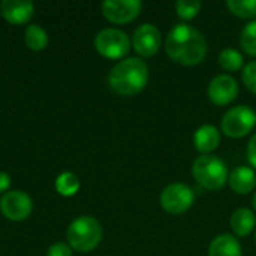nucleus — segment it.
Instances as JSON below:
<instances>
[{
    "instance_id": "1",
    "label": "nucleus",
    "mask_w": 256,
    "mask_h": 256,
    "mask_svg": "<svg viewBox=\"0 0 256 256\" xmlns=\"http://www.w3.org/2000/svg\"><path fill=\"white\" fill-rule=\"evenodd\" d=\"M165 50L174 62L184 66H195L207 54V40L198 28L189 24H177L166 36Z\"/></svg>"
},
{
    "instance_id": "2",
    "label": "nucleus",
    "mask_w": 256,
    "mask_h": 256,
    "mask_svg": "<svg viewBox=\"0 0 256 256\" xmlns=\"http://www.w3.org/2000/svg\"><path fill=\"white\" fill-rule=\"evenodd\" d=\"M148 81V68L144 60L129 57L118 62L108 75L110 87L122 96L140 93Z\"/></svg>"
},
{
    "instance_id": "3",
    "label": "nucleus",
    "mask_w": 256,
    "mask_h": 256,
    "mask_svg": "<svg viewBox=\"0 0 256 256\" xmlns=\"http://www.w3.org/2000/svg\"><path fill=\"white\" fill-rule=\"evenodd\" d=\"M192 176L200 186L208 190H218L224 188L230 177L226 164L213 154L200 156L192 165Z\"/></svg>"
},
{
    "instance_id": "4",
    "label": "nucleus",
    "mask_w": 256,
    "mask_h": 256,
    "mask_svg": "<svg viewBox=\"0 0 256 256\" xmlns=\"http://www.w3.org/2000/svg\"><path fill=\"white\" fill-rule=\"evenodd\" d=\"M102 240L100 224L90 216L75 219L68 228V242L78 252H90L99 246Z\"/></svg>"
},
{
    "instance_id": "5",
    "label": "nucleus",
    "mask_w": 256,
    "mask_h": 256,
    "mask_svg": "<svg viewBox=\"0 0 256 256\" xmlns=\"http://www.w3.org/2000/svg\"><path fill=\"white\" fill-rule=\"evenodd\" d=\"M96 51L106 58H123L130 48L129 36L118 28H104L94 39Z\"/></svg>"
},
{
    "instance_id": "6",
    "label": "nucleus",
    "mask_w": 256,
    "mask_h": 256,
    "mask_svg": "<svg viewBox=\"0 0 256 256\" xmlns=\"http://www.w3.org/2000/svg\"><path fill=\"white\" fill-rule=\"evenodd\" d=\"M256 124V114L248 105L228 110L222 118V132L230 138H243Z\"/></svg>"
},
{
    "instance_id": "7",
    "label": "nucleus",
    "mask_w": 256,
    "mask_h": 256,
    "mask_svg": "<svg viewBox=\"0 0 256 256\" xmlns=\"http://www.w3.org/2000/svg\"><path fill=\"white\" fill-rule=\"evenodd\" d=\"M195 201L194 190L183 183H172L160 194V206L170 214H182L188 212Z\"/></svg>"
},
{
    "instance_id": "8",
    "label": "nucleus",
    "mask_w": 256,
    "mask_h": 256,
    "mask_svg": "<svg viewBox=\"0 0 256 256\" xmlns=\"http://www.w3.org/2000/svg\"><path fill=\"white\" fill-rule=\"evenodd\" d=\"M0 210L6 219L24 220L30 216L33 210V202L26 192L10 190L6 192L0 200Z\"/></svg>"
},
{
    "instance_id": "9",
    "label": "nucleus",
    "mask_w": 256,
    "mask_h": 256,
    "mask_svg": "<svg viewBox=\"0 0 256 256\" xmlns=\"http://www.w3.org/2000/svg\"><path fill=\"white\" fill-rule=\"evenodd\" d=\"M141 8L142 3L140 0H105L102 3V14L111 22L126 24L140 15Z\"/></svg>"
},
{
    "instance_id": "10",
    "label": "nucleus",
    "mask_w": 256,
    "mask_h": 256,
    "mask_svg": "<svg viewBox=\"0 0 256 256\" xmlns=\"http://www.w3.org/2000/svg\"><path fill=\"white\" fill-rule=\"evenodd\" d=\"M160 30L153 24H142L140 26L132 36L134 50L141 57H152L160 48Z\"/></svg>"
},
{
    "instance_id": "11",
    "label": "nucleus",
    "mask_w": 256,
    "mask_h": 256,
    "mask_svg": "<svg viewBox=\"0 0 256 256\" xmlns=\"http://www.w3.org/2000/svg\"><path fill=\"white\" fill-rule=\"evenodd\" d=\"M208 99L219 106L231 104L238 94V84L231 75H218L208 84Z\"/></svg>"
},
{
    "instance_id": "12",
    "label": "nucleus",
    "mask_w": 256,
    "mask_h": 256,
    "mask_svg": "<svg viewBox=\"0 0 256 256\" xmlns=\"http://www.w3.org/2000/svg\"><path fill=\"white\" fill-rule=\"evenodd\" d=\"M0 9L4 20L10 24L27 22L34 12V6L30 0H3Z\"/></svg>"
},
{
    "instance_id": "13",
    "label": "nucleus",
    "mask_w": 256,
    "mask_h": 256,
    "mask_svg": "<svg viewBox=\"0 0 256 256\" xmlns=\"http://www.w3.org/2000/svg\"><path fill=\"white\" fill-rule=\"evenodd\" d=\"M195 148L202 153L208 154L210 152L216 150L220 144V132L213 124H202L194 135Z\"/></svg>"
},
{
    "instance_id": "14",
    "label": "nucleus",
    "mask_w": 256,
    "mask_h": 256,
    "mask_svg": "<svg viewBox=\"0 0 256 256\" xmlns=\"http://www.w3.org/2000/svg\"><path fill=\"white\" fill-rule=\"evenodd\" d=\"M228 182L234 192L238 195H246L256 188V174L252 168L237 166L228 177Z\"/></svg>"
},
{
    "instance_id": "15",
    "label": "nucleus",
    "mask_w": 256,
    "mask_h": 256,
    "mask_svg": "<svg viewBox=\"0 0 256 256\" xmlns=\"http://www.w3.org/2000/svg\"><path fill=\"white\" fill-rule=\"evenodd\" d=\"M208 256H243V252L236 237L231 234H222L210 243Z\"/></svg>"
},
{
    "instance_id": "16",
    "label": "nucleus",
    "mask_w": 256,
    "mask_h": 256,
    "mask_svg": "<svg viewBox=\"0 0 256 256\" xmlns=\"http://www.w3.org/2000/svg\"><path fill=\"white\" fill-rule=\"evenodd\" d=\"M255 224V214L249 208H238L231 216V228L238 237L249 236L254 231Z\"/></svg>"
},
{
    "instance_id": "17",
    "label": "nucleus",
    "mask_w": 256,
    "mask_h": 256,
    "mask_svg": "<svg viewBox=\"0 0 256 256\" xmlns=\"http://www.w3.org/2000/svg\"><path fill=\"white\" fill-rule=\"evenodd\" d=\"M26 44L30 50L40 51L48 44V34L42 27L36 24H30L26 30Z\"/></svg>"
},
{
    "instance_id": "18",
    "label": "nucleus",
    "mask_w": 256,
    "mask_h": 256,
    "mask_svg": "<svg viewBox=\"0 0 256 256\" xmlns=\"http://www.w3.org/2000/svg\"><path fill=\"white\" fill-rule=\"evenodd\" d=\"M219 64L228 72L240 70L243 68V54L234 48H225L219 54Z\"/></svg>"
},
{
    "instance_id": "19",
    "label": "nucleus",
    "mask_w": 256,
    "mask_h": 256,
    "mask_svg": "<svg viewBox=\"0 0 256 256\" xmlns=\"http://www.w3.org/2000/svg\"><path fill=\"white\" fill-rule=\"evenodd\" d=\"M56 189L63 196H72L80 189V180L74 172H63L56 180Z\"/></svg>"
},
{
    "instance_id": "20",
    "label": "nucleus",
    "mask_w": 256,
    "mask_h": 256,
    "mask_svg": "<svg viewBox=\"0 0 256 256\" xmlns=\"http://www.w3.org/2000/svg\"><path fill=\"white\" fill-rule=\"evenodd\" d=\"M228 9L240 18L256 16V0H228Z\"/></svg>"
},
{
    "instance_id": "21",
    "label": "nucleus",
    "mask_w": 256,
    "mask_h": 256,
    "mask_svg": "<svg viewBox=\"0 0 256 256\" xmlns=\"http://www.w3.org/2000/svg\"><path fill=\"white\" fill-rule=\"evenodd\" d=\"M240 45L249 56L256 57V20L246 24V27L242 30L240 36Z\"/></svg>"
},
{
    "instance_id": "22",
    "label": "nucleus",
    "mask_w": 256,
    "mask_h": 256,
    "mask_svg": "<svg viewBox=\"0 0 256 256\" xmlns=\"http://www.w3.org/2000/svg\"><path fill=\"white\" fill-rule=\"evenodd\" d=\"M202 4L198 0H178L176 3V10L180 18L183 20H192L196 16L201 10Z\"/></svg>"
},
{
    "instance_id": "23",
    "label": "nucleus",
    "mask_w": 256,
    "mask_h": 256,
    "mask_svg": "<svg viewBox=\"0 0 256 256\" xmlns=\"http://www.w3.org/2000/svg\"><path fill=\"white\" fill-rule=\"evenodd\" d=\"M243 82L249 92L256 94V62H250L243 69Z\"/></svg>"
},
{
    "instance_id": "24",
    "label": "nucleus",
    "mask_w": 256,
    "mask_h": 256,
    "mask_svg": "<svg viewBox=\"0 0 256 256\" xmlns=\"http://www.w3.org/2000/svg\"><path fill=\"white\" fill-rule=\"evenodd\" d=\"M46 256H72L70 248L64 243H56L48 249Z\"/></svg>"
},
{
    "instance_id": "25",
    "label": "nucleus",
    "mask_w": 256,
    "mask_h": 256,
    "mask_svg": "<svg viewBox=\"0 0 256 256\" xmlns=\"http://www.w3.org/2000/svg\"><path fill=\"white\" fill-rule=\"evenodd\" d=\"M248 159H249L250 165L256 168V134L250 138V141L248 144Z\"/></svg>"
},
{
    "instance_id": "26",
    "label": "nucleus",
    "mask_w": 256,
    "mask_h": 256,
    "mask_svg": "<svg viewBox=\"0 0 256 256\" xmlns=\"http://www.w3.org/2000/svg\"><path fill=\"white\" fill-rule=\"evenodd\" d=\"M9 186H10V177L6 172L0 171V192H6Z\"/></svg>"
},
{
    "instance_id": "27",
    "label": "nucleus",
    "mask_w": 256,
    "mask_h": 256,
    "mask_svg": "<svg viewBox=\"0 0 256 256\" xmlns=\"http://www.w3.org/2000/svg\"><path fill=\"white\" fill-rule=\"evenodd\" d=\"M252 202H254V208H255V212H256V194L254 195V200H252Z\"/></svg>"
},
{
    "instance_id": "28",
    "label": "nucleus",
    "mask_w": 256,
    "mask_h": 256,
    "mask_svg": "<svg viewBox=\"0 0 256 256\" xmlns=\"http://www.w3.org/2000/svg\"><path fill=\"white\" fill-rule=\"evenodd\" d=\"M0 12H2V9H0Z\"/></svg>"
},
{
    "instance_id": "29",
    "label": "nucleus",
    "mask_w": 256,
    "mask_h": 256,
    "mask_svg": "<svg viewBox=\"0 0 256 256\" xmlns=\"http://www.w3.org/2000/svg\"><path fill=\"white\" fill-rule=\"evenodd\" d=\"M255 240H256V237H255Z\"/></svg>"
}]
</instances>
